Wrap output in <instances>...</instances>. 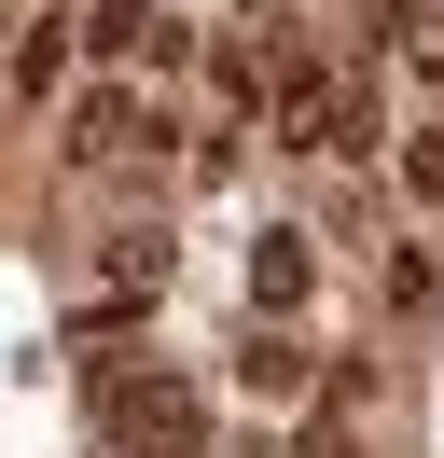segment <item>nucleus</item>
Masks as SVG:
<instances>
[{
	"label": "nucleus",
	"instance_id": "f257e3e1",
	"mask_svg": "<svg viewBox=\"0 0 444 458\" xmlns=\"http://www.w3.org/2000/svg\"><path fill=\"white\" fill-rule=\"evenodd\" d=\"M98 458H209V403H194V375H166V361L98 375Z\"/></svg>",
	"mask_w": 444,
	"mask_h": 458
},
{
	"label": "nucleus",
	"instance_id": "f03ea898",
	"mask_svg": "<svg viewBox=\"0 0 444 458\" xmlns=\"http://www.w3.org/2000/svg\"><path fill=\"white\" fill-rule=\"evenodd\" d=\"M139 140H153V98L139 84H83L70 98V153H139Z\"/></svg>",
	"mask_w": 444,
	"mask_h": 458
},
{
	"label": "nucleus",
	"instance_id": "7ed1b4c3",
	"mask_svg": "<svg viewBox=\"0 0 444 458\" xmlns=\"http://www.w3.org/2000/svg\"><path fill=\"white\" fill-rule=\"evenodd\" d=\"M250 292H264V319H292V306H305V292H320V250H305V236H292V223H278V236H264V250H250Z\"/></svg>",
	"mask_w": 444,
	"mask_h": 458
},
{
	"label": "nucleus",
	"instance_id": "20e7f679",
	"mask_svg": "<svg viewBox=\"0 0 444 458\" xmlns=\"http://www.w3.org/2000/svg\"><path fill=\"white\" fill-rule=\"evenodd\" d=\"M236 389H250V403H292V389H305V347L278 334V319H264V334L236 347Z\"/></svg>",
	"mask_w": 444,
	"mask_h": 458
},
{
	"label": "nucleus",
	"instance_id": "39448f33",
	"mask_svg": "<svg viewBox=\"0 0 444 458\" xmlns=\"http://www.w3.org/2000/svg\"><path fill=\"white\" fill-rule=\"evenodd\" d=\"M139 42H153V0H98L83 14V56H139Z\"/></svg>",
	"mask_w": 444,
	"mask_h": 458
},
{
	"label": "nucleus",
	"instance_id": "423d86ee",
	"mask_svg": "<svg viewBox=\"0 0 444 458\" xmlns=\"http://www.w3.org/2000/svg\"><path fill=\"white\" fill-rule=\"evenodd\" d=\"M403 195H431V208H444V112H416V125H403Z\"/></svg>",
	"mask_w": 444,
	"mask_h": 458
},
{
	"label": "nucleus",
	"instance_id": "0eeeda50",
	"mask_svg": "<svg viewBox=\"0 0 444 458\" xmlns=\"http://www.w3.org/2000/svg\"><path fill=\"white\" fill-rule=\"evenodd\" d=\"M14 84H28V98H42V84H70V42H56V29H28V42H14Z\"/></svg>",
	"mask_w": 444,
	"mask_h": 458
}]
</instances>
